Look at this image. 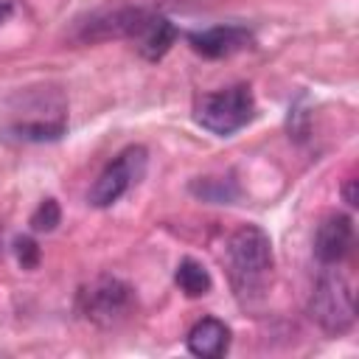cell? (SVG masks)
<instances>
[{"label": "cell", "mask_w": 359, "mask_h": 359, "mask_svg": "<svg viewBox=\"0 0 359 359\" xmlns=\"http://www.w3.org/2000/svg\"><path fill=\"white\" fill-rule=\"evenodd\" d=\"M227 255H230L233 278L241 289H258L272 269L269 236L255 224H244L230 236Z\"/></svg>", "instance_id": "6da1fadb"}, {"label": "cell", "mask_w": 359, "mask_h": 359, "mask_svg": "<svg viewBox=\"0 0 359 359\" xmlns=\"http://www.w3.org/2000/svg\"><path fill=\"white\" fill-rule=\"evenodd\" d=\"M252 115H255V101L250 87L244 84L202 95V101L196 104V123L213 135H233L241 126H247Z\"/></svg>", "instance_id": "7a4b0ae2"}, {"label": "cell", "mask_w": 359, "mask_h": 359, "mask_svg": "<svg viewBox=\"0 0 359 359\" xmlns=\"http://www.w3.org/2000/svg\"><path fill=\"white\" fill-rule=\"evenodd\" d=\"M309 314L328 334L348 331L353 325V317H356L353 292H351L348 280L339 275L320 278L314 292H311V300H309Z\"/></svg>", "instance_id": "3957f363"}, {"label": "cell", "mask_w": 359, "mask_h": 359, "mask_svg": "<svg viewBox=\"0 0 359 359\" xmlns=\"http://www.w3.org/2000/svg\"><path fill=\"white\" fill-rule=\"evenodd\" d=\"M143 171H146V149L143 146H129L93 182V188H90V205L107 208V205L118 202L143 177Z\"/></svg>", "instance_id": "277c9868"}, {"label": "cell", "mask_w": 359, "mask_h": 359, "mask_svg": "<svg viewBox=\"0 0 359 359\" xmlns=\"http://www.w3.org/2000/svg\"><path fill=\"white\" fill-rule=\"evenodd\" d=\"M132 303L129 286L115 278H101L84 292V311L95 323H112L118 320Z\"/></svg>", "instance_id": "5b68a950"}, {"label": "cell", "mask_w": 359, "mask_h": 359, "mask_svg": "<svg viewBox=\"0 0 359 359\" xmlns=\"http://www.w3.org/2000/svg\"><path fill=\"white\" fill-rule=\"evenodd\" d=\"M353 244V224L345 213H334L323 219V224L314 233V255L323 264H337L348 255Z\"/></svg>", "instance_id": "8992f818"}, {"label": "cell", "mask_w": 359, "mask_h": 359, "mask_svg": "<svg viewBox=\"0 0 359 359\" xmlns=\"http://www.w3.org/2000/svg\"><path fill=\"white\" fill-rule=\"evenodd\" d=\"M194 50H199L202 56H230L236 50H241L250 42V31L238 28V25H216V28H205L188 36Z\"/></svg>", "instance_id": "52a82bcc"}, {"label": "cell", "mask_w": 359, "mask_h": 359, "mask_svg": "<svg viewBox=\"0 0 359 359\" xmlns=\"http://www.w3.org/2000/svg\"><path fill=\"white\" fill-rule=\"evenodd\" d=\"M227 345H230V331L216 317H205L188 331V351L199 359H216L227 351Z\"/></svg>", "instance_id": "ba28073f"}, {"label": "cell", "mask_w": 359, "mask_h": 359, "mask_svg": "<svg viewBox=\"0 0 359 359\" xmlns=\"http://www.w3.org/2000/svg\"><path fill=\"white\" fill-rule=\"evenodd\" d=\"M132 36L137 39V50H140L146 59H160V56L171 48V42H174L177 31H174V25H171L165 17L143 14V17H140V22L135 25Z\"/></svg>", "instance_id": "9c48e42d"}, {"label": "cell", "mask_w": 359, "mask_h": 359, "mask_svg": "<svg viewBox=\"0 0 359 359\" xmlns=\"http://www.w3.org/2000/svg\"><path fill=\"white\" fill-rule=\"evenodd\" d=\"M174 280H177V286H180L188 297H202V294L210 292V275H208V269H205L199 261H194V258L180 261V266H177V272H174Z\"/></svg>", "instance_id": "30bf717a"}, {"label": "cell", "mask_w": 359, "mask_h": 359, "mask_svg": "<svg viewBox=\"0 0 359 359\" xmlns=\"http://www.w3.org/2000/svg\"><path fill=\"white\" fill-rule=\"evenodd\" d=\"M59 219H62V210H59L56 199H45V202H39V208L31 213V227H34L36 233H50V230L59 224Z\"/></svg>", "instance_id": "8fae6325"}, {"label": "cell", "mask_w": 359, "mask_h": 359, "mask_svg": "<svg viewBox=\"0 0 359 359\" xmlns=\"http://www.w3.org/2000/svg\"><path fill=\"white\" fill-rule=\"evenodd\" d=\"M14 252H17V261L22 264V269H34L39 264V247L28 236H22V238L14 241Z\"/></svg>", "instance_id": "7c38bea8"}, {"label": "cell", "mask_w": 359, "mask_h": 359, "mask_svg": "<svg viewBox=\"0 0 359 359\" xmlns=\"http://www.w3.org/2000/svg\"><path fill=\"white\" fill-rule=\"evenodd\" d=\"M345 202L348 205H356V180H348V185H345Z\"/></svg>", "instance_id": "4fadbf2b"}, {"label": "cell", "mask_w": 359, "mask_h": 359, "mask_svg": "<svg viewBox=\"0 0 359 359\" xmlns=\"http://www.w3.org/2000/svg\"><path fill=\"white\" fill-rule=\"evenodd\" d=\"M8 17H11V3H8V0H0V25H3Z\"/></svg>", "instance_id": "5bb4252c"}]
</instances>
